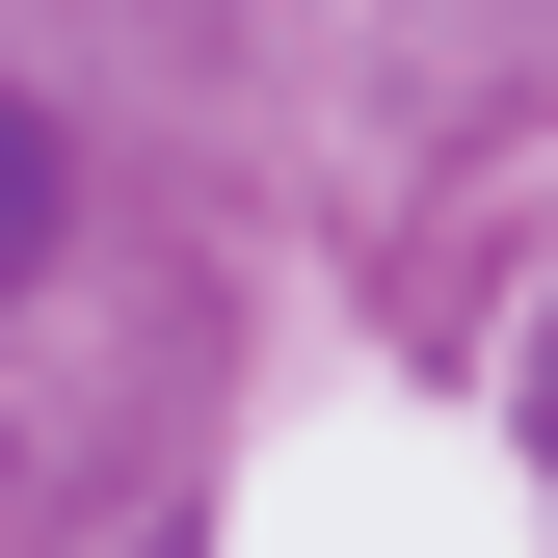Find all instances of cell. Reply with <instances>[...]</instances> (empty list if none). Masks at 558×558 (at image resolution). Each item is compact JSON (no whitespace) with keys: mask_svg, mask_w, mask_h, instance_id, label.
I'll return each mask as SVG.
<instances>
[{"mask_svg":"<svg viewBox=\"0 0 558 558\" xmlns=\"http://www.w3.org/2000/svg\"><path fill=\"white\" fill-rule=\"evenodd\" d=\"M53 240V133H27V81H0V266Z\"/></svg>","mask_w":558,"mask_h":558,"instance_id":"obj_1","label":"cell"}]
</instances>
